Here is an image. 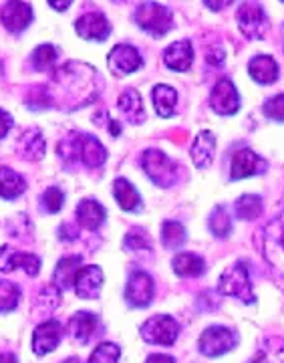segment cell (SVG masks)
Returning a JSON list of instances; mask_svg holds the SVG:
<instances>
[{
  "instance_id": "1",
  "label": "cell",
  "mask_w": 284,
  "mask_h": 363,
  "mask_svg": "<svg viewBox=\"0 0 284 363\" xmlns=\"http://www.w3.org/2000/svg\"><path fill=\"white\" fill-rule=\"evenodd\" d=\"M57 154L63 157L67 164L83 162L87 168H101L107 160V150L103 143L95 135L81 133V131H71L67 138H63L57 145Z\"/></svg>"
},
{
  "instance_id": "2",
  "label": "cell",
  "mask_w": 284,
  "mask_h": 363,
  "mask_svg": "<svg viewBox=\"0 0 284 363\" xmlns=\"http://www.w3.org/2000/svg\"><path fill=\"white\" fill-rule=\"evenodd\" d=\"M140 164L143 172L149 176V180L159 188H171L180 178V169L176 166V162L166 156L161 150H155V147L145 150L140 157Z\"/></svg>"
},
{
  "instance_id": "3",
  "label": "cell",
  "mask_w": 284,
  "mask_h": 363,
  "mask_svg": "<svg viewBox=\"0 0 284 363\" xmlns=\"http://www.w3.org/2000/svg\"><path fill=\"white\" fill-rule=\"evenodd\" d=\"M133 21L142 30H145L152 37H164L168 35L174 26V14L168 6L159 4V2H143L135 9Z\"/></svg>"
},
{
  "instance_id": "4",
  "label": "cell",
  "mask_w": 284,
  "mask_h": 363,
  "mask_svg": "<svg viewBox=\"0 0 284 363\" xmlns=\"http://www.w3.org/2000/svg\"><path fill=\"white\" fill-rule=\"evenodd\" d=\"M218 289L222 295L238 298L244 305L254 303V291H252L250 274H248L244 262H232L230 267H226L224 272L220 274Z\"/></svg>"
},
{
  "instance_id": "5",
  "label": "cell",
  "mask_w": 284,
  "mask_h": 363,
  "mask_svg": "<svg viewBox=\"0 0 284 363\" xmlns=\"http://www.w3.org/2000/svg\"><path fill=\"white\" fill-rule=\"evenodd\" d=\"M264 259L274 271L284 277V212L272 218L264 228Z\"/></svg>"
},
{
  "instance_id": "6",
  "label": "cell",
  "mask_w": 284,
  "mask_h": 363,
  "mask_svg": "<svg viewBox=\"0 0 284 363\" xmlns=\"http://www.w3.org/2000/svg\"><path fill=\"white\" fill-rule=\"evenodd\" d=\"M142 339L149 345H174L180 335V323L171 315H154L140 329Z\"/></svg>"
},
{
  "instance_id": "7",
  "label": "cell",
  "mask_w": 284,
  "mask_h": 363,
  "mask_svg": "<svg viewBox=\"0 0 284 363\" xmlns=\"http://www.w3.org/2000/svg\"><path fill=\"white\" fill-rule=\"evenodd\" d=\"M236 341H238V337L232 329L222 327V325H212L200 335L198 350L206 357H218V355L232 351L236 347Z\"/></svg>"
},
{
  "instance_id": "8",
  "label": "cell",
  "mask_w": 284,
  "mask_h": 363,
  "mask_svg": "<svg viewBox=\"0 0 284 363\" xmlns=\"http://www.w3.org/2000/svg\"><path fill=\"white\" fill-rule=\"evenodd\" d=\"M238 28L246 39H264L268 33V16L259 2H244L236 13Z\"/></svg>"
},
{
  "instance_id": "9",
  "label": "cell",
  "mask_w": 284,
  "mask_h": 363,
  "mask_svg": "<svg viewBox=\"0 0 284 363\" xmlns=\"http://www.w3.org/2000/svg\"><path fill=\"white\" fill-rule=\"evenodd\" d=\"M33 16H35L33 9L25 0H6L4 6L0 9V21L4 28L13 35H18L28 28L33 23Z\"/></svg>"
},
{
  "instance_id": "10",
  "label": "cell",
  "mask_w": 284,
  "mask_h": 363,
  "mask_svg": "<svg viewBox=\"0 0 284 363\" xmlns=\"http://www.w3.org/2000/svg\"><path fill=\"white\" fill-rule=\"evenodd\" d=\"M210 107L218 116H234L240 109V95L230 79H220L210 93Z\"/></svg>"
},
{
  "instance_id": "11",
  "label": "cell",
  "mask_w": 284,
  "mask_h": 363,
  "mask_svg": "<svg viewBox=\"0 0 284 363\" xmlns=\"http://www.w3.org/2000/svg\"><path fill=\"white\" fill-rule=\"evenodd\" d=\"M155 297L154 279L143 271H133L125 286V301L131 307H147Z\"/></svg>"
},
{
  "instance_id": "12",
  "label": "cell",
  "mask_w": 284,
  "mask_h": 363,
  "mask_svg": "<svg viewBox=\"0 0 284 363\" xmlns=\"http://www.w3.org/2000/svg\"><path fill=\"white\" fill-rule=\"evenodd\" d=\"M107 65L113 75H131L143 67V57L133 45H117L107 57Z\"/></svg>"
},
{
  "instance_id": "13",
  "label": "cell",
  "mask_w": 284,
  "mask_h": 363,
  "mask_svg": "<svg viewBox=\"0 0 284 363\" xmlns=\"http://www.w3.org/2000/svg\"><path fill=\"white\" fill-rule=\"evenodd\" d=\"M268 168L266 160L260 157L256 152L242 147L238 150L232 157V166H230V178L232 180H244L250 176H260Z\"/></svg>"
},
{
  "instance_id": "14",
  "label": "cell",
  "mask_w": 284,
  "mask_h": 363,
  "mask_svg": "<svg viewBox=\"0 0 284 363\" xmlns=\"http://www.w3.org/2000/svg\"><path fill=\"white\" fill-rule=\"evenodd\" d=\"M16 269L25 271L28 277H37L40 271L39 257L30 252L13 250L11 247L0 248V272H13Z\"/></svg>"
},
{
  "instance_id": "15",
  "label": "cell",
  "mask_w": 284,
  "mask_h": 363,
  "mask_svg": "<svg viewBox=\"0 0 284 363\" xmlns=\"http://www.w3.org/2000/svg\"><path fill=\"white\" fill-rule=\"evenodd\" d=\"M63 337V327L57 319H49L45 323H40L35 333H33V351L37 355H47L59 347Z\"/></svg>"
},
{
  "instance_id": "16",
  "label": "cell",
  "mask_w": 284,
  "mask_h": 363,
  "mask_svg": "<svg viewBox=\"0 0 284 363\" xmlns=\"http://www.w3.org/2000/svg\"><path fill=\"white\" fill-rule=\"evenodd\" d=\"M75 30L81 39L105 40L111 33V25L103 13L93 11V13H85L83 16H79L75 23Z\"/></svg>"
},
{
  "instance_id": "17",
  "label": "cell",
  "mask_w": 284,
  "mask_h": 363,
  "mask_svg": "<svg viewBox=\"0 0 284 363\" xmlns=\"http://www.w3.org/2000/svg\"><path fill=\"white\" fill-rule=\"evenodd\" d=\"M73 286H75V293L81 298H97L101 286H103V271L97 264L81 267Z\"/></svg>"
},
{
  "instance_id": "18",
  "label": "cell",
  "mask_w": 284,
  "mask_h": 363,
  "mask_svg": "<svg viewBox=\"0 0 284 363\" xmlns=\"http://www.w3.org/2000/svg\"><path fill=\"white\" fill-rule=\"evenodd\" d=\"M164 63L171 71H178L183 73L188 71L190 67L194 65V47L188 39L176 40L171 43L168 49L164 51Z\"/></svg>"
},
{
  "instance_id": "19",
  "label": "cell",
  "mask_w": 284,
  "mask_h": 363,
  "mask_svg": "<svg viewBox=\"0 0 284 363\" xmlns=\"http://www.w3.org/2000/svg\"><path fill=\"white\" fill-rule=\"evenodd\" d=\"M45 150H47V142L37 128L23 131L16 142V154L28 162H39L40 157L45 156Z\"/></svg>"
},
{
  "instance_id": "20",
  "label": "cell",
  "mask_w": 284,
  "mask_h": 363,
  "mask_svg": "<svg viewBox=\"0 0 284 363\" xmlns=\"http://www.w3.org/2000/svg\"><path fill=\"white\" fill-rule=\"evenodd\" d=\"M97 327H99V319L93 313L77 311L69 319V335H71V339H75L77 343L85 345L95 335Z\"/></svg>"
},
{
  "instance_id": "21",
  "label": "cell",
  "mask_w": 284,
  "mask_h": 363,
  "mask_svg": "<svg viewBox=\"0 0 284 363\" xmlns=\"http://www.w3.org/2000/svg\"><path fill=\"white\" fill-rule=\"evenodd\" d=\"M248 73L260 85H272L280 71H278V63L272 59L271 55H256L250 63H248Z\"/></svg>"
},
{
  "instance_id": "22",
  "label": "cell",
  "mask_w": 284,
  "mask_h": 363,
  "mask_svg": "<svg viewBox=\"0 0 284 363\" xmlns=\"http://www.w3.org/2000/svg\"><path fill=\"white\" fill-rule=\"evenodd\" d=\"M117 107L121 111V116L125 117L130 123L137 125V123H143L145 121V109H143L142 95L135 89H125L119 99H117Z\"/></svg>"
},
{
  "instance_id": "23",
  "label": "cell",
  "mask_w": 284,
  "mask_h": 363,
  "mask_svg": "<svg viewBox=\"0 0 284 363\" xmlns=\"http://www.w3.org/2000/svg\"><path fill=\"white\" fill-rule=\"evenodd\" d=\"M77 222L79 226H83L87 230L101 228L105 222V208L97 200H93V198L81 200L77 206Z\"/></svg>"
},
{
  "instance_id": "24",
  "label": "cell",
  "mask_w": 284,
  "mask_h": 363,
  "mask_svg": "<svg viewBox=\"0 0 284 363\" xmlns=\"http://www.w3.org/2000/svg\"><path fill=\"white\" fill-rule=\"evenodd\" d=\"M216 150V138L212 131H200L192 143V160L198 168H208L214 160Z\"/></svg>"
},
{
  "instance_id": "25",
  "label": "cell",
  "mask_w": 284,
  "mask_h": 363,
  "mask_svg": "<svg viewBox=\"0 0 284 363\" xmlns=\"http://www.w3.org/2000/svg\"><path fill=\"white\" fill-rule=\"evenodd\" d=\"M113 196L119 208L125 212H137L142 208V196L135 190V186L125 178H117L113 182Z\"/></svg>"
},
{
  "instance_id": "26",
  "label": "cell",
  "mask_w": 284,
  "mask_h": 363,
  "mask_svg": "<svg viewBox=\"0 0 284 363\" xmlns=\"http://www.w3.org/2000/svg\"><path fill=\"white\" fill-rule=\"evenodd\" d=\"M152 101H154L155 113L159 117H171L178 107V91L169 85H155L152 91Z\"/></svg>"
},
{
  "instance_id": "27",
  "label": "cell",
  "mask_w": 284,
  "mask_h": 363,
  "mask_svg": "<svg viewBox=\"0 0 284 363\" xmlns=\"http://www.w3.org/2000/svg\"><path fill=\"white\" fill-rule=\"evenodd\" d=\"M81 271V257L79 255H71L65 259L59 260L57 269H55V285L59 289H71L75 285V279H77V272Z\"/></svg>"
},
{
  "instance_id": "28",
  "label": "cell",
  "mask_w": 284,
  "mask_h": 363,
  "mask_svg": "<svg viewBox=\"0 0 284 363\" xmlns=\"http://www.w3.org/2000/svg\"><path fill=\"white\" fill-rule=\"evenodd\" d=\"M26 190L25 178L14 172V169L2 166L0 168V198L4 200H14Z\"/></svg>"
},
{
  "instance_id": "29",
  "label": "cell",
  "mask_w": 284,
  "mask_h": 363,
  "mask_svg": "<svg viewBox=\"0 0 284 363\" xmlns=\"http://www.w3.org/2000/svg\"><path fill=\"white\" fill-rule=\"evenodd\" d=\"M171 267H174V272H176L178 277H183V279L200 277L202 272L206 271L204 259L194 255V252H180L176 259L171 260Z\"/></svg>"
},
{
  "instance_id": "30",
  "label": "cell",
  "mask_w": 284,
  "mask_h": 363,
  "mask_svg": "<svg viewBox=\"0 0 284 363\" xmlns=\"http://www.w3.org/2000/svg\"><path fill=\"white\" fill-rule=\"evenodd\" d=\"M234 214L240 220H254L262 214V198L256 194L240 196L234 204Z\"/></svg>"
},
{
  "instance_id": "31",
  "label": "cell",
  "mask_w": 284,
  "mask_h": 363,
  "mask_svg": "<svg viewBox=\"0 0 284 363\" xmlns=\"http://www.w3.org/2000/svg\"><path fill=\"white\" fill-rule=\"evenodd\" d=\"M208 226H210V233L214 234L216 238L230 236V233H232V216H230V212L224 206L214 208L210 218H208Z\"/></svg>"
},
{
  "instance_id": "32",
  "label": "cell",
  "mask_w": 284,
  "mask_h": 363,
  "mask_svg": "<svg viewBox=\"0 0 284 363\" xmlns=\"http://www.w3.org/2000/svg\"><path fill=\"white\" fill-rule=\"evenodd\" d=\"M161 242L168 248H180L186 242V228L178 220H166L161 224Z\"/></svg>"
},
{
  "instance_id": "33",
  "label": "cell",
  "mask_w": 284,
  "mask_h": 363,
  "mask_svg": "<svg viewBox=\"0 0 284 363\" xmlns=\"http://www.w3.org/2000/svg\"><path fill=\"white\" fill-rule=\"evenodd\" d=\"M57 59H59L57 47H52V45H40V47H37L33 51L30 63H33V67L37 71H47V69H51L57 63Z\"/></svg>"
},
{
  "instance_id": "34",
  "label": "cell",
  "mask_w": 284,
  "mask_h": 363,
  "mask_svg": "<svg viewBox=\"0 0 284 363\" xmlns=\"http://www.w3.org/2000/svg\"><path fill=\"white\" fill-rule=\"evenodd\" d=\"M21 289L11 281H0V313H11L18 307Z\"/></svg>"
},
{
  "instance_id": "35",
  "label": "cell",
  "mask_w": 284,
  "mask_h": 363,
  "mask_svg": "<svg viewBox=\"0 0 284 363\" xmlns=\"http://www.w3.org/2000/svg\"><path fill=\"white\" fill-rule=\"evenodd\" d=\"M121 357V347L117 343H111V341H105V343H99L93 353H91L89 363H117Z\"/></svg>"
},
{
  "instance_id": "36",
  "label": "cell",
  "mask_w": 284,
  "mask_h": 363,
  "mask_svg": "<svg viewBox=\"0 0 284 363\" xmlns=\"http://www.w3.org/2000/svg\"><path fill=\"white\" fill-rule=\"evenodd\" d=\"M123 247L131 250V252L149 250L152 248V236L145 233L143 228H131L130 233L125 234V238H123Z\"/></svg>"
},
{
  "instance_id": "37",
  "label": "cell",
  "mask_w": 284,
  "mask_h": 363,
  "mask_svg": "<svg viewBox=\"0 0 284 363\" xmlns=\"http://www.w3.org/2000/svg\"><path fill=\"white\" fill-rule=\"evenodd\" d=\"M65 204V194H63V190L61 188H47L42 196H40V206L42 210L47 212V214H55V212H59L61 208Z\"/></svg>"
},
{
  "instance_id": "38",
  "label": "cell",
  "mask_w": 284,
  "mask_h": 363,
  "mask_svg": "<svg viewBox=\"0 0 284 363\" xmlns=\"http://www.w3.org/2000/svg\"><path fill=\"white\" fill-rule=\"evenodd\" d=\"M26 105L30 109H47L52 105V95L51 91L42 85H35L28 89V95H26Z\"/></svg>"
},
{
  "instance_id": "39",
  "label": "cell",
  "mask_w": 284,
  "mask_h": 363,
  "mask_svg": "<svg viewBox=\"0 0 284 363\" xmlns=\"http://www.w3.org/2000/svg\"><path fill=\"white\" fill-rule=\"evenodd\" d=\"M264 116L272 121H284V95H274L262 105Z\"/></svg>"
},
{
  "instance_id": "40",
  "label": "cell",
  "mask_w": 284,
  "mask_h": 363,
  "mask_svg": "<svg viewBox=\"0 0 284 363\" xmlns=\"http://www.w3.org/2000/svg\"><path fill=\"white\" fill-rule=\"evenodd\" d=\"M13 116H11L8 111L0 109V140H4V138L8 135V131L13 130Z\"/></svg>"
},
{
  "instance_id": "41",
  "label": "cell",
  "mask_w": 284,
  "mask_h": 363,
  "mask_svg": "<svg viewBox=\"0 0 284 363\" xmlns=\"http://www.w3.org/2000/svg\"><path fill=\"white\" fill-rule=\"evenodd\" d=\"M232 2L234 0H204V4H206L210 11H224V9H228Z\"/></svg>"
},
{
  "instance_id": "42",
  "label": "cell",
  "mask_w": 284,
  "mask_h": 363,
  "mask_svg": "<svg viewBox=\"0 0 284 363\" xmlns=\"http://www.w3.org/2000/svg\"><path fill=\"white\" fill-rule=\"evenodd\" d=\"M224 59H226V55H224L222 49H212V51L208 52V61H210L212 65H222Z\"/></svg>"
},
{
  "instance_id": "43",
  "label": "cell",
  "mask_w": 284,
  "mask_h": 363,
  "mask_svg": "<svg viewBox=\"0 0 284 363\" xmlns=\"http://www.w3.org/2000/svg\"><path fill=\"white\" fill-rule=\"evenodd\" d=\"M59 236L65 238V240H73V238H77V230L71 224H63L61 230H59Z\"/></svg>"
},
{
  "instance_id": "44",
  "label": "cell",
  "mask_w": 284,
  "mask_h": 363,
  "mask_svg": "<svg viewBox=\"0 0 284 363\" xmlns=\"http://www.w3.org/2000/svg\"><path fill=\"white\" fill-rule=\"evenodd\" d=\"M145 363H176V359L169 355H164V353H155V355H149Z\"/></svg>"
},
{
  "instance_id": "45",
  "label": "cell",
  "mask_w": 284,
  "mask_h": 363,
  "mask_svg": "<svg viewBox=\"0 0 284 363\" xmlns=\"http://www.w3.org/2000/svg\"><path fill=\"white\" fill-rule=\"evenodd\" d=\"M71 2L73 0H49V4H51L55 11H67L71 6Z\"/></svg>"
},
{
  "instance_id": "46",
  "label": "cell",
  "mask_w": 284,
  "mask_h": 363,
  "mask_svg": "<svg viewBox=\"0 0 284 363\" xmlns=\"http://www.w3.org/2000/svg\"><path fill=\"white\" fill-rule=\"evenodd\" d=\"M0 363H16L13 353H0Z\"/></svg>"
},
{
  "instance_id": "47",
  "label": "cell",
  "mask_w": 284,
  "mask_h": 363,
  "mask_svg": "<svg viewBox=\"0 0 284 363\" xmlns=\"http://www.w3.org/2000/svg\"><path fill=\"white\" fill-rule=\"evenodd\" d=\"M63 363H81V362H79L77 357H69V359H65Z\"/></svg>"
},
{
  "instance_id": "48",
  "label": "cell",
  "mask_w": 284,
  "mask_h": 363,
  "mask_svg": "<svg viewBox=\"0 0 284 363\" xmlns=\"http://www.w3.org/2000/svg\"><path fill=\"white\" fill-rule=\"evenodd\" d=\"M250 363H262L260 359H254V362H250Z\"/></svg>"
},
{
  "instance_id": "49",
  "label": "cell",
  "mask_w": 284,
  "mask_h": 363,
  "mask_svg": "<svg viewBox=\"0 0 284 363\" xmlns=\"http://www.w3.org/2000/svg\"><path fill=\"white\" fill-rule=\"evenodd\" d=\"M283 2H284V0H283Z\"/></svg>"
}]
</instances>
